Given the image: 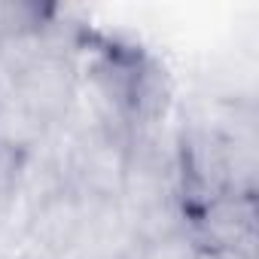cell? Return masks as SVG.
Returning <instances> with one entry per match:
<instances>
[{
  "label": "cell",
  "mask_w": 259,
  "mask_h": 259,
  "mask_svg": "<svg viewBox=\"0 0 259 259\" xmlns=\"http://www.w3.org/2000/svg\"><path fill=\"white\" fill-rule=\"evenodd\" d=\"M79 226H82V195L73 189H64L34 210L28 235L34 244L46 250H67L73 247Z\"/></svg>",
  "instance_id": "cell-3"
},
{
  "label": "cell",
  "mask_w": 259,
  "mask_h": 259,
  "mask_svg": "<svg viewBox=\"0 0 259 259\" xmlns=\"http://www.w3.org/2000/svg\"><path fill=\"white\" fill-rule=\"evenodd\" d=\"M0 259H4V256H0Z\"/></svg>",
  "instance_id": "cell-9"
},
{
  "label": "cell",
  "mask_w": 259,
  "mask_h": 259,
  "mask_svg": "<svg viewBox=\"0 0 259 259\" xmlns=\"http://www.w3.org/2000/svg\"><path fill=\"white\" fill-rule=\"evenodd\" d=\"M73 85H76L73 64L64 55H46L37 64H31L25 73H19L13 89L49 125V122H58L64 116L70 95H73Z\"/></svg>",
  "instance_id": "cell-2"
},
{
  "label": "cell",
  "mask_w": 259,
  "mask_h": 259,
  "mask_svg": "<svg viewBox=\"0 0 259 259\" xmlns=\"http://www.w3.org/2000/svg\"><path fill=\"white\" fill-rule=\"evenodd\" d=\"M128 174V144L116 135H101L85 141L70 189L85 198L116 201Z\"/></svg>",
  "instance_id": "cell-1"
},
{
  "label": "cell",
  "mask_w": 259,
  "mask_h": 259,
  "mask_svg": "<svg viewBox=\"0 0 259 259\" xmlns=\"http://www.w3.org/2000/svg\"><path fill=\"white\" fill-rule=\"evenodd\" d=\"M7 207H10V195H0V229L7 226Z\"/></svg>",
  "instance_id": "cell-8"
},
{
  "label": "cell",
  "mask_w": 259,
  "mask_h": 259,
  "mask_svg": "<svg viewBox=\"0 0 259 259\" xmlns=\"http://www.w3.org/2000/svg\"><path fill=\"white\" fill-rule=\"evenodd\" d=\"M46 132V122L13 92L0 95V147H10L16 153H31Z\"/></svg>",
  "instance_id": "cell-4"
},
{
  "label": "cell",
  "mask_w": 259,
  "mask_h": 259,
  "mask_svg": "<svg viewBox=\"0 0 259 259\" xmlns=\"http://www.w3.org/2000/svg\"><path fill=\"white\" fill-rule=\"evenodd\" d=\"M198 247L192 244V238L183 235H174V238H165V241H156V244H141L132 250L128 259H195Z\"/></svg>",
  "instance_id": "cell-5"
},
{
  "label": "cell",
  "mask_w": 259,
  "mask_h": 259,
  "mask_svg": "<svg viewBox=\"0 0 259 259\" xmlns=\"http://www.w3.org/2000/svg\"><path fill=\"white\" fill-rule=\"evenodd\" d=\"M195 259H235V256H226V253H217V250H201V247H198Z\"/></svg>",
  "instance_id": "cell-7"
},
{
  "label": "cell",
  "mask_w": 259,
  "mask_h": 259,
  "mask_svg": "<svg viewBox=\"0 0 259 259\" xmlns=\"http://www.w3.org/2000/svg\"><path fill=\"white\" fill-rule=\"evenodd\" d=\"M19 168H22V153H16L10 147H0V195H10L16 189Z\"/></svg>",
  "instance_id": "cell-6"
}]
</instances>
